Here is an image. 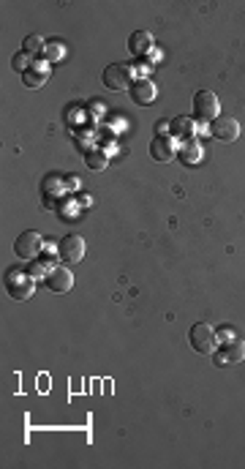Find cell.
Masks as SVG:
<instances>
[{
	"label": "cell",
	"instance_id": "3957f363",
	"mask_svg": "<svg viewBox=\"0 0 245 469\" xmlns=\"http://www.w3.org/2000/svg\"><path fill=\"white\" fill-rule=\"evenodd\" d=\"M188 344L194 352L199 355H212L215 352V330L207 325V322H197L191 330H188Z\"/></svg>",
	"mask_w": 245,
	"mask_h": 469
},
{
	"label": "cell",
	"instance_id": "30bf717a",
	"mask_svg": "<svg viewBox=\"0 0 245 469\" xmlns=\"http://www.w3.org/2000/svg\"><path fill=\"white\" fill-rule=\"evenodd\" d=\"M210 131H212V136L221 139V142H235V139L240 136V123H237L235 118H218V121L210 123Z\"/></svg>",
	"mask_w": 245,
	"mask_h": 469
},
{
	"label": "cell",
	"instance_id": "2e32d148",
	"mask_svg": "<svg viewBox=\"0 0 245 469\" xmlns=\"http://www.w3.org/2000/svg\"><path fill=\"white\" fill-rule=\"evenodd\" d=\"M84 161H87V167H90L93 172H101V170H107V164H109V153H104V150L93 148V150L84 156Z\"/></svg>",
	"mask_w": 245,
	"mask_h": 469
},
{
	"label": "cell",
	"instance_id": "5b68a950",
	"mask_svg": "<svg viewBox=\"0 0 245 469\" xmlns=\"http://www.w3.org/2000/svg\"><path fill=\"white\" fill-rule=\"evenodd\" d=\"M84 256V240L80 235H66L60 243H57V259L66 262V265H77Z\"/></svg>",
	"mask_w": 245,
	"mask_h": 469
},
{
	"label": "cell",
	"instance_id": "7a4b0ae2",
	"mask_svg": "<svg viewBox=\"0 0 245 469\" xmlns=\"http://www.w3.org/2000/svg\"><path fill=\"white\" fill-rule=\"evenodd\" d=\"M221 118V107H218V96L212 93V90H199L197 96H194V121L197 123H212V121H218Z\"/></svg>",
	"mask_w": 245,
	"mask_h": 469
},
{
	"label": "cell",
	"instance_id": "6da1fadb",
	"mask_svg": "<svg viewBox=\"0 0 245 469\" xmlns=\"http://www.w3.org/2000/svg\"><path fill=\"white\" fill-rule=\"evenodd\" d=\"M3 284H6V292H8V298L19 300V303L30 300V298H33V292H36V278H33L28 270H19V267L8 270Z\"/></svg>",
	"mask_w": 245,
	"mask_h": 469
},
{
	"label": "cell",
	"instance_id": "8fae6325",
	"mask_svg": "<svg viewBox=\"0 0 245 469\" xmlns=\"http://www.w3.org/2000/svg\"><path fill=\"white\" fill-rule=\"evenodd\" d=\"M150 156L156 159V161H172L174 156H177V148H174V139L172 136H166V134H156V139H153V145H150Z\"/></svg>",
	"mask_w": 245,
	"mask_h": 469
},
{
	"label": "cell",
	"instance_id": "52a82bcc",
	"mask_svg": "<svg viewBox=\"0 0 245 469\" xmlns=\"http://www.w3.org/2000/svg\"><path fill=\"white\" fill-rule=\"evenodd\" d=\"M245 360V342H229L224 344V349L221 352H212V363L218 366V369H224V366H237V363H243Z\"/></svg>",
	"mask_w": 245,
	"mask_h": 469
},
{
	"label": "cell",
	"instance_id": "277c9868",
	"mask_svg": "<svg viewBox=\"0 0 245 469\" xmlns=\"http://www.w3.org/2000/svg\"><path fill=\"white\" fill-rule=\"evenodd\" d=\"M41 249H44V240H41V235L36 229H28V232H22L14 240V254L19 256V259H28V262L39 259Z\"/></svg>",
	"mask_w": 245,
	"mask_h": 469
},
{
	"label": "cell",
	"instance_id": "7c38bea8",
	"mask_svg": "<svg viewBox=\"0 0 245 469\" xmlns=\"http://www.w3.org/2000/svg\"><path fill=\"white\" fill-rule=\"evenodd\" d=\"M46 80H49V63H46V60H36L33 69H28V71L22 74V85L33 87V90L44 85Z\"/></svg>",
	"mask_w": 245,
	"mask_h": 469
},
{
	"label": "cell",
	"instance_id": "9a60e30c",
	"mask_svg": "<svg viewBox=\"0 0 245 469\" xmlns=\"http://www.w3.org/2000/svg\"><path fill=\"white\" fill-rule=\"evenodd\" d=\"M128 49H131V55H150V52H153V36H150L147 30H136V33H131V39H128Z\"/></svg>",
	"mask_w": 245,
	"mask_h": 469
},
{
	"label": "cell",
	"instance_id": "ac0fdd59",
	"mask_svg": "<svg viewBox=\"0 0 245 469\" xmlns=\"http://www.w3.org/2000/svg\"><path fill=\"white\" fill-rule=\"evenodd\" d=\"M33 55H28V52H17L14 57H11V66H14V71H19V74H25L28 69H33Z\"/></svg>",
	"mask_w": 245,
	"mask_h": 469
},
{
	"label": "cell",
	"instance_id": "ba28073f",
	"mask_svg": "<svg viewBox=\"0 0 245 469\" xmlns=\"http://www.w3.org/2000/svg\"><path fill=\"white\" fill-rule=\"evenodd\" d=\"M104 85L109 87V90H128V87L134 85L128 66H122V63L107 66V69H104Z\"/></svg>",
	"mask_w": 245,
	"mask_h": 469
},
{
	"label": "cell",
	"instance_id": "8992f818",
	"mask_svg": "<svg viewBox=\"0 0 245 469\" xmlns=\"http://www.w3.org/2000/svg\"><path fill=\"white\" fill-rule=\"evenodd\" d=\"M44 284L49 287V292H57V295H66L71 287H74V276H71V270L69 267H63V265H57V267H49V273H46V278H44Z\"/></svg>",
	"mask_w": 245,
	"mask_h": 469
},
{
	"label": "cell",
	"instance_id": "4fadbf2b",
	"mask_svg": "<svg viewBox=\"0 0 245 469\" xmlns=\"http://www.w3.org/2000/svg\"><path fill=\"white\" fill-rule=\"evenodd\" d=\"M180 161L188 164V167H194V164L202 161V142H199L197 136H194V139H185V142L180 145Z\"/></svg>",
	"mask_w": 245,
	"mask_h": 469
},
{
	"label": "cell",
	"instance_id": "5bb4252c",
	"mask_svg": "<svg viewBox=\"0 0 245 469\" xmlns=\"http://www.w3.org/2000/svg\"><path fill=\"white\" fill-rule=\"evenodd\" d=\"M169 131L174 134V136H180L183 142L185 139H194L197 136V121L194 118H174V121H169Z\"/></svg>",
	"mask_w": 245,
	"mask_h": 469
},
{
	"label": "cell",
	"instance_id": "e0dca14e",
	"mask_svg": "<svg viewBox=\"0 0 245 469\" xmlns=\"http://www.w3.org/2000/svg\"><path fill=\"white\" fill-rule=\"evenodd\" d=\"M46 46H49L46 39L39 36V33H33V36H28V39H25L22 52H28V55H33V57H36V55H44V52H46Z\"/></svg>",
	"mask_w": 245,
	"mask_h": 469
},
{
	"label": "cell",
	"instance_id": "d6986e66",
	"mask_svg": "<svg viewBox=\"0 0 245 469\" xmlns=\"http://www.w3.org/2000/svg\"><path fill=\"white\" fill-rule=\"evenodd\" d=\"M44 57H46L49 63H57V60L63 57V46H60V44H49L46 52H44Z\"/></svg>",
	"mask_w": 245,
	"mask_h": 469
},
{
	"label": "cell",
	"instance_id": "9c48e42d",
	"mask_svg": "<svg viewBox=\"0 0 245 469\" xmlns=\"http://www.w3.org/2000/svg\"><path fill=\"white\" fill-rule=\"evenodd\" d=\"M128 93H131L134 104H139V107H150V104L156 101V96H158V87L153 85L150 80H136L134 85L128 87Z\"/></svg>",
	"mask_w": 245,
	"mask_h": 469
}]
</instances>
